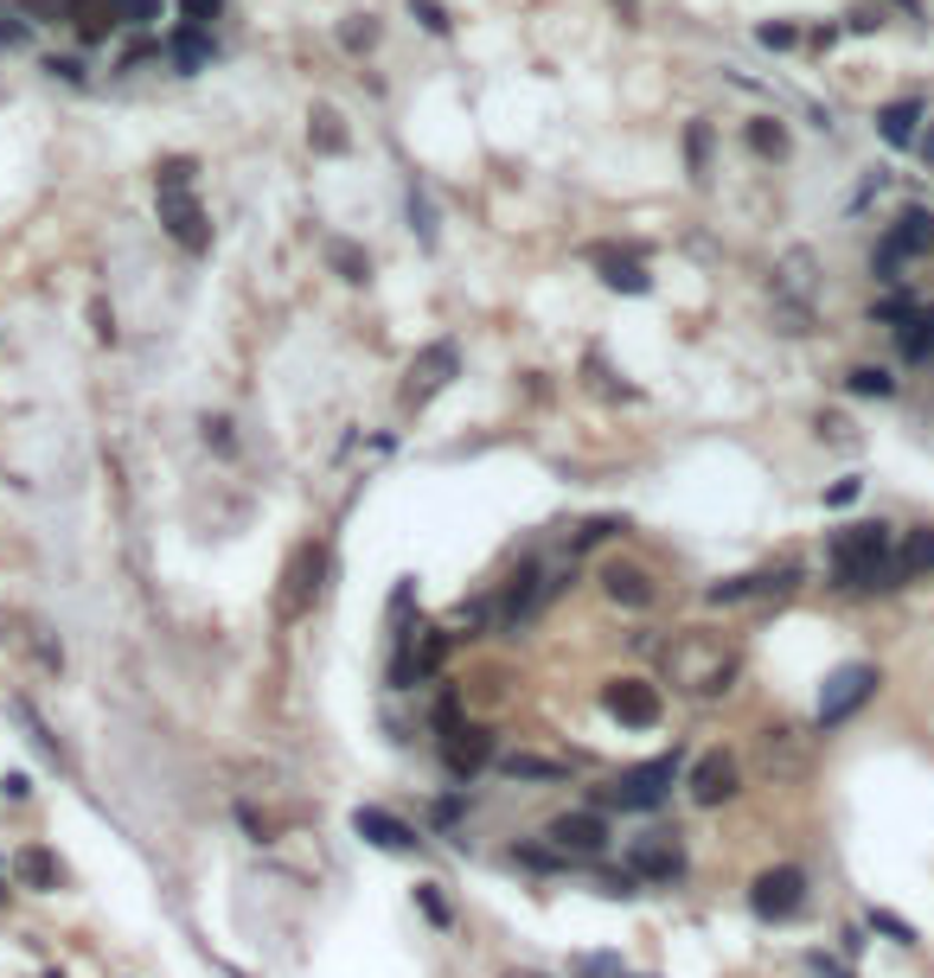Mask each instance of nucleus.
I'll return each mask as SVG.
<instances>
[{
	"label": "nucleus",
	"instance_id": "7c9ffc66",
	"mask_svg": "<svg viewBox=\"0 0 934 978\" xmlns=\"http://www.w3.org/2000/svg\"><path fill=\"white\" fill-rule=\"evenodd\" d=\"M334 262L346 269V282H365V257H359V250H346V243H334Z\"/></svg>",
	"mask_w": 934,
	"mask_h": 978
},
{
	"label": "nucleus",
	"instance_id": "9b49d317",
	"mask_svg": "<svg viewBox=\"0 0 934 978\" xmlns=\"http://www.w3.org/2000/svg\"><path fill=\"white\" fill-rule=\"evenodd\" d=\"M455 371H461V352H455L448 339H441V346H429V352H423V359L410 365V385H404V403H429V397H436V390L448 385Z\"/></svg>",
	"mask_w": 934,
	"mask_h": 978
},
{
	"label": "nucleus",
	"instance_id": "4be33fe9",
	"mask_svg": "<svg viewBox=\"0 0 934 978\" xmlns=\"http://www.w3.org/2000/svg\"><path fill=\"white\" fill-rule=\"evenodd\" d=\"M499 768L513 774V780H564V774H570L564 761H550V755H525V748H519V755H506Z\"/></svg>",
	"mask_w": 934,
	"mask_h": 978
},
{
	"label": "nucleus",
	"instance_id": "bb28decb",
	"mask_svg": "<svg viewBox=\"0 0 934 978\" xmlns=\"http://www.w3.org/2000/svg\"><path fill=\"white\" fill-rule=\"evenodd\" d=\"M749 148H755V154H787V134H781V122H755V129H749Z\"/></svg>",
	"mask_w": 934,
	"mask_h": 978
},
{
	"label": "nucleus",
	"instance_id": "b1692460",
	"mask_svg": "<svg viewBox=\"0 0 934 978\" xmlns=\"http://www.w3.org/2000/svg\"><path fill=\"white\" fill-rule=\"evenodd\" d=\"M308 122H314V129H308V134H314V148H327V154H339V148H346V129H339V109H327V103H320V109L308 116Z\"/></svg>",
	"mask_w": 934,
	"mask_h": 978
},
{
	"label": "nucleus",
	"instance_id": "c85d7f7f",
	"mask_svg": "<svg viewBox=\"0 0 934 978\" xmlns=\"http://www.w3.org/2000/svg\"><path fill=\"white\" fill-rule=\"evenodd\" d=\"M116 13H122L129 27H155V20H160V0H116Z\"/></svg>",
	"mask_w": 934,
	"mask_h": 978
},
{
	"label": "nucleus",
	"instance_id": "393cba45",
	"mask_svg": "<svg viewBox=\"0 0 934 978\" xmlns=\"http://www.w3.org/2000/svg\"><path fill=\"white\" fill-rule=\"evenodd\" d=\"M685 160H692V180L711 173V122H692V129H685Z\"/></svg>",
	"mask_w": 934,
	"mask_h": 978
},
{
	"label": "nucleus",
	"instance_id": "f704fd0d",
	"mask_svg": "<svg viewBox=\"0 0 934 978\" xmlns=\"http://www.w3.org/2000/svg\"><path fill=\"white\" fill-rule=\"evenodd\" d=\"M513 978H550V972H513Z\"/></svg>",
	"mask_w": 934,
	"mask_h": 978
},
{
	"label": "nucleus",
	"instance_id": "dca6fc26",
	"mask_svg": "<svg viewBox=\"0 0 934 978\" xmlns=\"http://www.w3.org/2000/svg\"><path fill=\"white\" fill-rule=\"evenodd\" d=\"M627 870L634 876H678V845L666 831H653V838H640V845L627 850Z\"/></svg>",
	"mask_w": 934,
	"mask_h": 978
},
{
	"label": "nucleus",
	"instance_id": "f03ea898",
	"mask_svg": "<svg viewBox=\"0 0 934 978\" xmlns=\"http://www.w3.org/2000/svg\"><path fill=\"white\" fill-rule=\"evenodd\" d=\"M832 576L838 589H896V531L890 525H845L832 538Z\"/></svg>",
	"mask_w": 934,
	"mask_h": 978
},
{
	"label": "nucleus",
	"instance_id": "ddd939ff",
	"mask_svg": "<svg viewBox=\"0 0 934 978\" xmlns=\"http://www.w3.org/2000/svg\"><path fill=\"white\" fill-rule=\"evenodd\" d=\"M441 722H448V768L455 774H480L487 768V755H494V736H487V729H461V722H455V710H441Z\"/></svg>",
	"mask_w": 934,
	"mask_h": 978
},
{
	"label": "nucleus",
	"instance_id": "c9c22d12",
	"mask_svg": "<svg viewBox=\"0 0 934 978\" xmlns=\"http://www.w3.org/2000/svg\"><path fill=\"white\" fill-rule=\"evenodd\" d=\"M615 978H634V972H615Z\"/></svg>",
	"mask_w": 934,
	"mask_h": 978
},
{
	"label": "nucleus",
	"instance_id": "0eeeda50",
	"mask_svg": "<svg viewBox=\"0 0 934 978\" xmlns=\"http://www.w3.org/2000/svg\"><path fill=\"white\" fill-rule=\"evenodd\" d=\"M678 761L666 755V761H647V768H627L615 787H608V806H622V812H640V806H659L666 799V787H673Z\"/></svg>",
	"mask_w": 934,
	"mask_h": 978
},
{
	"label": "nucleus",
	"instance_id": "e433bc0d",
	"mask_svg": "<svg viewBox=\"0 0 934 978\" xmlns=\"http://www.w3.org/2000/svg\"><path fill=\"white\" fill-rule=\"evenodd\" d=\"M928 154H934V141H928Z\"/></svg>",
	"mask_w": 934,
	"mask_h": 978
},
{
	"label": "nucleus",
	"instance_id": "f8f14e48",
	"mask_svg": "<svg viewBox=\"0 0 934 978\" xmlns=\"http://www.w3.org/2000/svg\"><path fill=\"white\" fill-rule=\"evenodd\" d=\"M320 563H327V557H320V543H301V550H295V557H288V589H282V615H301V608H308L314 595H320Z\"/></svg>",
	"mask_w": 934,
	"mask_h": 978
},
{
	"label": "nucleus",
	"instance_id": "473e14b6",
	"mask_svg": "<svg viewBox=\"0 0 934 978\" xmlns=\"http://www.w3.org/2000/svg\"><path fill=\"white\" fill-rule=\"evenodd\" d=\"M762 46H794V27H762Z\"/></svg>",
	"mask_w": 934,
	"mask_h": 978
},
{
	"label": "nucleus",
	"instance_id": "7ed1b4c3",
	"mask_svg": "<svg viewBox=\"0 0 934 978\" xmlns=\"http://www.w3.org/2000/svg\"><path fill=\"white\" fill-rule=\"evenodd\" d=\"M160 224H167V237H173L180 250H192V257L211 243L206 211L192 199V160H167V167H160Z\"/></svg>",
	"mask_w": 934,
	"mask_h": 978
},
{
	"label": "nucleus",
	"instance_id": "c756f323",
	"mask_svg": "<svg viewBox=\"0 0 934 978\" xmlns=\"http://www.w3.org/2000/svg\"><path fill=\"white\" fill-rule=\"evenodd\" d=\"M852 390H857V397H890V378L864 365V371H852Z\"/></svg>",
	"mask_w": 934,
	"mask_h": 978
},
{
	"label": "nucleus",
	"instance_id": "cd10ccee",
	"mask_svg": "<svg viewBox=\"0 0 934 978\" xmlns=\"http://www.w3.org/2000/svg\"><path fill=\"white\" fill-rule=\"evenodd\" d=\"M20 876H27V882H39V889H46V882H58V870H52V857H46V850H27V857H20Z\"/></svg>",
	"mask_w": 934,
	"mask_h": 978
},
{
	"label": "nucleus",
	"instance_id": "1a4fd4ad",
	"mask_svg": "<svg viewBox=\"0 0 934 978\" xmlns=\"http://www.w3.org/2000/svg\"><path fill=\"white\" fill-rule=\"evenodd\" d=\"M545 838L557 845V857H602L608 825H602V812H564V819H550Z\"/></svg>",
	"mask_w": 934,
	"mask_h": 978
},
{
	"label": "nucleus",
	"instance_id": "9d476101",
	"mask_svg": "<svg viewBox=\"0 0 934 978\" xmlns=\"http://www.w3.org/2000/svg\"><path fill=\"white\" fill-rule=\"evenodd\" d=\"M685 794L698 799V806H724V799H736V761H729L724 748L698 755V768L685 774Z\"/></svg>",
	"mask_w": 934,
	"mask_h": 978
},
{
	"label": "nucleus",
	"instance_id": "f3484780",
	"mask_svg": "<svg viewBox=\"0 0 934 978\" xmlns=\"http://www.w3.org/2000/svg\"><path fill=\"white\" fill-rule=\"evenodd\" d=\"M64 13H71L83 46H103L109 27H116V0H64Z\"/></svg>",
	"mask_w": 934,
	"mask_h": 978
},
{
	"label": "nucleus",
	"instance_id": "2eb2a0df",
	"mask_svg": "<svg viewBox=\"0 0 934 978\" xmlns=\"http://www.w3.org/2000/svg\"><path fill=\"white\" fill-rule=\"evenodd\" d=\"M352 831H359V838H371V845H385V850H410L416 845L410 825L390 819V812H378V806H359V812H352Z\"/></svg>",
	"mask_w": 934,
	"mask_h": 978
},
{
	"label": "nucleus",
	"instance_id": "5701e85b",
	"mask_svg": "<svg viewBox=\"0 0 934 978\" xmlns=\"http://www.w3.org/2000/svg\"><path fill=\"white\" fill-rule=\"evenodd\" d=\"M934 352V313H903V359L922 365Z\"/></svg>",
	"mask_w": 934,
	"mask_h": 978
},
{
	"label": "nucleus",
	"instance_id": "39448f33",
	"mask_svg": "<svg viewBox=\"0 0 934 978\" xmlns=\"http://www.w3.org/2000/svg\"><path fill=\"white\" fill-rule=\"evenodd\" d=\"M762 774L768 780H806V768H813V736H801L794 722H775V729H762Z\"/></svg>",
	"mask_w": 934,
	"mask_h": 978
},
{
	"label": "nucleus",
	"instance_id": "a878e982",
	"mask_svg": "<svg viewBox=\"0 0 934 978\" xmlns=\"http://www.w3.org/2000/svg\"><path fill=\"white\" fill-rule=\"evenodd\" d=\"M173 58H180V71H199V64H206V39H199V27H186L180 39H173Z\"/></svg>",
	"mask_w": 934,
	"mask_h": 978
},
{
	"label": "nucleus",
	"instance_id": "423d86ee",
	"mask_svg": "<svg viewBox=\"0 0 934 978\" xmlns=\"http://www.w3.org/2000/svg\"><path fill=\"white\" fill-rule=\"evenodd\" d=\"M806 901V876L794 870V864H781V870H762L749 889V908L762 915V921H787V915H801Z\"/></svg>",
	"mask_w": 934,
	"mask_h": 978
},
{
	"label": "nucleus",
	"instance_id": "6ab92c4d",
	"mask_svg": "<svg viewBox=\"0 0 934 978\" xmlns=\"http://www.w3.org/2000/svg\"><path fill=\"white\" fill-rule=\"evenodd\" d=\"M596 269L608 288H627V295H647V269L634 257H622V250H596Z\"/></svg>",
	"mask_w": 934,
	"mask_h": 978
},
{
	"label": "nucleus",
	"instance_id": "412c9836",
	"mask_svg": "<svg viewBox=\"0 0 934 978\" xmlns=\"http://www.w3.org/2000/svg\"><path fill=\"white\" fill-rule=\"evenodd\" d=\"M890 237L903 243V257H934V218H928V211H908Z\"/></svg>",
	"mask_w": 934,
	"mask_h": 978
},
{
	"label": "nucleus",
	"instance_id": "4468645a",
	"mask_svg": "<svg viewBox=\"0 0 934 978\" xmlns=\"http://www.w3.org/2000/svg\"><path fill=\"white\" fill-rule=\"evenodd\" d=\"M602 589H608V601H622V608H653V576L640 563H608L602 569Z\"/></svg>",
	"mask_w": 934,
	"mask_h": 978
},
{
	"label": "nucleus",
	"instance_id": "20e7f679",
	"mask_svg": "<svg viewBox=\"0 0 934 978\" xmlns=\"http://www.w3.org/2000/svg\"><path fill=\"white\" fill-rule=\"evenodd\" d=\"M871 691H877V666H838L826 678V691H819V722H826V729H838V722L845 717H857V710H864V703H871Z\"/></svg>",
	"mask_w": 934,
	"mask_h": 978
},
{
	"label": "nucleus",
	"instance_id": "6e6552de",
	"mask_svg": "<svg viewBox=\"0 0 934 978\" xmlns=\"http://www.w3.org/2000/svg\"><path fill=\"white\" fill-rule=\"evenodd\" d=\"M602 703H608V717H622L627 729H653V722H659V691H653L647 678H615V685L602 691Z\"/></svg>",
	"mask_w": 934,
	"mask_h": 978
},
{
	"label": "nucleus",
	"instance_id": "2f4dec72",
	"mask_svg": "<svg viewBox=\"0 0 934 978\" xmlns=\"http://www.w3.org/2000/svg\"><path fill=\"white\" fill-rule=\"evenodd\" d=\"M186 7V27H206L211 13H218V0H180Z\"/></svg>",
	"mask_w": 934,
	"mask_h": 978
},
{
	"label": "nucleus",
	"instance_id": "72a5a7b5",
	"mask_svg": "<svg viewBox=\"0 0 934 978\" xmlns=\"http://www.w3.org/2000/svg\"><path fill=\"white\" fill-rule=\"evenodd\" d=\"M13 627H20V615H0V640H20Z\"/></svg>",
	"mask_w": 934,
	"mask_h": 978
},
{
	"label": "nucleus",
	"instance_id": "a211bd4d",
	"mask_svg": "<svg viewBox=\"0 0 934 978\" xmlns=\"http://www.w3.org/2000/svg\"><path fill=\"white\" fill-rule=\"evenodd\" d=\"M934 569V525H922V531H908L903 543H896V582H915V576H928Z\"/></svg>",
	"mask_w": 934,
	"mask_h": 978
},
{
	"label": "nucleus",
	"instance_id": "f257e3e1",
	"mask_svg": "<svg viewBox=\"0 0 934 978\" xmlns=\"http://www.w3.org/2000/svg\"><path fill=\"white\" fill-rule=\"evenodd\" d=\"M736 671H743V652H736V640H724V633L692 627V633H678V640L666 646V678H673V691H685V697H724L729 685H736Z\"/></svg>",
	"mask_w": 934,
	"mask_h": 978
},
{
	"label": "nucleus",
	"instance_id": "aec40b11",
	"mask_svg": "<svg viewBox=\"0 0 934 978\" xmlns=\"http://www.w3.org/2000/svg\"><path fill=\"white\" fill-rule=\"evenodd\" d=\"M915 122H922V103H915V97L877 109V134L890 141V148H908V141H915Z\"/></svg>",
	"mask_w": 934,
	"mask_h": 978
}]
</instances>
